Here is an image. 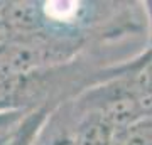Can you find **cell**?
<instances>
[{"label": "cell", "mask_w": 152, "mask_h": 145, "mask_svg": "<svg viewBox=\"0 0 152 145\" xmlns=\"http://www.w3.org/2000/svg\"><path fill=\"white\" fill-rule=\"evenodd\" d=\"M71 108V105H69ZM73 142L75 145H112L117 130L95 111H73Z\"/></svg>", "instance_id": "obj_1"}, {"label": "cell", "mask_w": 152, "mask_h": 145, "mask_svg": "<svg viewBox=\"0 0 152 145\" xmlns=\"http://www.w3.org/2000/svg\"><path fill=\"white\" fill-rule=\"evenodd\" d=\"M73 125H75V120L69 108V101L61 103L49 115L48 122L36 140V145H75Z\"/></svg>", "instance_id": "obj_2"}, {"label": "cell", "mask_w": 152, "mask_h": 145, "mask_svg": "<svg viewBox=\"0 0 152 145\" xmlns=\"http://www.w3.org/2000/svg\"><path fill=\"white\" fill-rule=\"evenodd\" d=\"M58 106H39L32 111H29L24 120L15 127V130L10 133L9 137V142L5 145H36V140H37L39 133L42 127L46 125L49 115L54 111Z\"/></svg>", "instance_id": "obj_3"}, {"label": "cell", "mask_w": 152, "mask_h": 145, "mask_svg": "<svg viewBox=\"0 0 152 145\" xmlns=\"http://www.w3.org/2000/svg\"><path fill=\"white\" fill-rule=\"evenodd\" d=\"M112 145H152V115L117 130Z\"/></svg>", "instance_id": "obj_4"}, {"label": "cell", "mask_w": 152, "mask_h": 145, "mask_svg": "<svg viewBox=\"0 0 152 145\" xmlns=\"http://www.w3.org/2000/svg\"><path fill=\"white\" fill-rule=\"evenodd\" d=\"M29 111H4L0 113V137L12 133Z\"/></svg>", "instance_id": "obj_5"}, {"label": "cell", "mask_w": 152, "mask_h": 145, "mask_svg": "<svg viewBox=\"0 0 152 145\" xmlns=\"http://www.w3.org/2000/svg\"><path fill=\"white\" fill-rule=\"evenodd\" d=\"M9 37V27L5 19V2H0V44Z\"/></svg>", "instance_id": "obj_6"}, {"label": "cell", "mask_w": 152, "mask_h": 145, "mask_svg": "<svg viewBox=\"0 0 152 145\" xmlns=\"http://www.w3.org/2000/svg\"><path fill=\"white\" fill-rule=\"evenodd\" d=\"M142 10L147 17V24H149V44L147 47H152V0H147L142 4Z\"/></svg>", "instance_id": "obj_7"}, {"label": "cell", "mask_w": 152, "mask_h": 145, "mask_svg": "<svg viewBox=\"0 0 152 145\" xmlns=\"http://www.w3.org/2000/svg\"><path fill=\"white\" fill-rule=\"evenodd\" d=\"M144 54H145L147 61L152 64V47H145V49H144Z\"/></svg>", "instance_id": "obj_8"}, {"label": "cell", "mask_w": 152, "mask_h": 145, "mask_svg": "<svg viewBox=\"0 0 152 145\" xmlns=\"http://www.w3.org/2000/svg\"><path fill=\"white\" fill-rule=\"evenodd\" d=\"M9 137H10V133L5 135V137H0V145H5L7 142H9Z\"/></svg>", "instance_id": "obj_9"}]
</instances>
